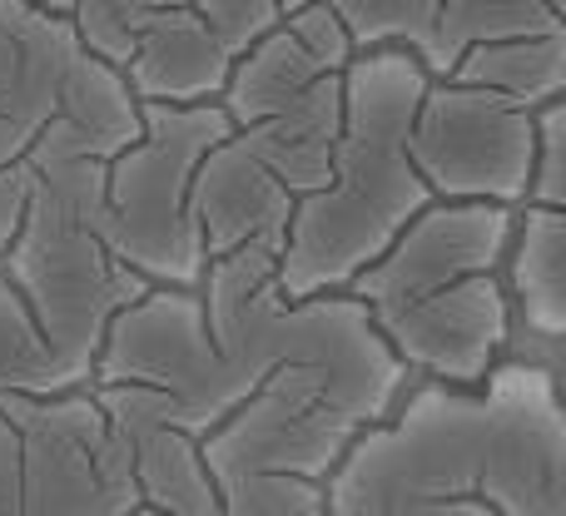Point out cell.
Here are the masks:
<instances>
[{
    "label": "cell",
    "instance_id": "6da1fadb",
    "mask_svg": "<svg viewBox=\"0 0 566 516\" xmlns=\"http://www.w3.org/2000/svg\"><path fill=\"white\" fill-rule=\"evenodd\" d=\"M428 70L408 50H368L343 70V129L328 185L293 199L279 254L283 298L343 293L422 209L428 185L408 159V129L428 89Z\"/></svg>",
    "mask_w": 566,
    "mask_h": 516
},
{
    "label": "cell",
    "instance_id": "7a4b0ae2",
    "mask_svg": "<svg viewBox=\"0 0 566 516\" xmlns=\"http://www.w3.org/2000/svg\"><path fill=\"white\" fill-rule=\"evenodd\" d=\"M205 323L219 358L239 378V388H289L318 402L348 428L388 422L408 398L412 378L373 333L368 308L348 293L283 298L279 254L239 249L229 259L205 263L199 283Z\"/></svg>",
    "mask_w": 566,
    "mask_h": 516
},
{
    "label": "cell",
    "instance_id": "3957f363",
    "mask_svg": "<svg viewBox=\"0 0 566 516\" xmlns=\"http://www.w3.org/2000/svg\"><path fill=\"white\" fill-rule=\"evenodd\" d=\"M0 278L20 293L70 382L90 388L109 318L149 288L109 249L105 165L75 159L30 169L25 214L0 254Z\"/></svg>",
    "mask_w": 566,
    "mask_h": 516
},
{
    "label": "cell",
    "instance_id": "277c9868",
    "mask_svg": "<svg viewBox=\"0 0 566 516\" xmlns=\"http://www.w3.org/2000/svg\"><path fill=\"white\" fill-rule=\"evenodd\" d=\"M139 139L125 75L80 45L75 25L30 0H0V169L109 165Z\"/></svg>",
    "mask_w": 566,
    "mask_h": 516
},
{
    "label": "cell",
    "instance_id": "5b68a950",
    "mask_svg": "<svg viewBox=\"0 0 566 516\" xmlns=\"http://www.w3.org/2000/svg\"><path fill=\"white\" fill-rule=\"evenodd\" d=\"M488 472V402L482 388L412 382L388 422L348 442L323 482L328 516H418L442 502H478Z\"/></svg>",
    "mask_w": 566,
    "mask_h": 516
},
{
    "label": "cell",
    "instance_id": "8992f818",
    "mask_svg": "<svg viewBox=\"0 0 566 516\" xmlns=\"http://www.w3.org/2000/svg\"><path fill=\"white\" fill-rule=\"evenodd\" d=\"M219 105H139V139L105 165L109 249L149 288L205 283V239L195 224L189 185L219 139H229Z\"/></svg>",
    "mask_w": 566,
    "mask_h": 516
},
{
    "label": "cell",
    "instance_id": "52a82bcc",
    "mask_svg": "<svg viewBox=\"0 0 566 516\" xmlns=\"http://www.w3.org/2000/svg\"><path fill=\"white\" fill-rule=\"evenodd\" d=\"M358 428L289 388H254L214 432L199 438V462L214 482L219 516H318L323 482Z\"/></svg>",
    "mask_w": 566,
    "mask_h": 516
},
{
    "label": "cell",
    "instance_id": "ba28073f",
    "mask_svg": "<svg viewBox=\"0 0 566 516\" xmlns=\"http://www.w3.org/2000/svg\"><path fill=\"white\" fill-rule=\"evenodd\" d=\"M90 388H145L175 412L189 438L214 432L249 398L219 358L195 288H145L109 318Z\"/></svg>",
    "mask_w": 566,
    "mask_h": 516
},
{
    "label": "cell",
    "instance_id": "9c48e42d",
    "mask_svg": "<svg viewBox=\"0 0 566 516\" xmlns=\"http://www.w3.org/2000/svg\"><path fill=\"white\" fill-rule=\"evenodd\" d=\"M532 145H537L532 109L458 80H428L408 129L412 169L442 204L522 209L532 185Z\"/></svg>",
    "mask_w": 566,
    "mask_h": 516
},
{
    "label": "cell",
    "instance_id": "30bf717a",
    "mask_svg": "<svg viewBox=\"0 0 566 516\" xmlns=\"http://www.w3.org/2000/svg\"><path fill=\"white\" fill-rule=\"evenodd\" d=\"M0 418L20 438L25 516H129L139 507L129 462L90 388L55 398H0Z\"/></svg>",
    "mask_w": 566,
    "mask_h": 516
},
{
    "label": "cell",
    "instance_id": "8fae6325",
    "mask_svg": "<svg viewBox=\"0 0 566 516\" xmlns=\"http://www.w3.org/2000/svg\"><path fill=\"white\" fill-rule=\"evenodd\" d=\"M488 472L478 502L497 516H566V412L562 378L502 358L482 378Z\"/></svg>",
    "mask_w": 566,
    "mask_h": 516
},
{
    "label": "cell",
    "instance_id": "7c38bea8",
    "mask_svg": "<svg viewBox=\"0 0 566 516\" xmlns=\"http://www.w3.org/2000/svg\"><path fill=\"white\" fill-rule=\"evenodd\" d=\"M368 323L412 382H442V388L472 392L502 362L512 308L497 268L458 278L452 288L412 298L402 308L368 313Z\"/></svg>",
    "mask_w": 566,
    "mask_h": 516
},
{
    "label": "cell",
    "instance_id": "4fadbf2b",
    "mask_svg": "<svg viewBox=\"0 0 566 516\" xmlns=\"http://www.w3.org/2000/svg\"><path fill=\"white\" fill-rule=\"evenodd\" d=\"M512 224H517V209L432 199L343 293L358 298L368 313H388L412 298H428L438 288H452L472 273H497Z\"/></svg>",
    "mask_w": 566,
    "mask_h": 516
},
{
    "label": "cell",
    "instance_id": "5bb4252c",
    "mask_svg": "<svg viewBox=\"0 0 566 516\" xmlns=\"http://www.w3.org/2000/svg\"><path fill=\"white\" fill-rule=\"evenodd\" d=\"M109 438L135 477L139 507L165 516H219L214 482L199 462V438L175 428V412L145 388H90Z\"/></svg>",
    "mask_w": 566,
    "mask_h": 516
},
{
    "label": "cell",
    "instance_id": "9a60e30c",
    "mask_svg": "<svg viewBox=\"0 0 566 516\" xmlns=\"http://www.w3.org/2000/svg\"><path fill=\"white\" fill-rule=\"evenodd\" d=\"M502 293L512 308L502 358L562 378L566 362V209L522 204L502 254Z\"/></svg>",
    "mask_w": 566,
    "mask_h": 516
},
{
    "label": "cell",
    "instance_id": "2e32d148",
    "mask_svg": "<svg viewBox=\"0 0 566 516\" xmlns=\"http://www.w3.org/2000/svg\"><path fill=\"white\" fill-rule=\"evenodd\" d=\"M195 224L205 239V259H229L239 249L283 254V234L293 219V194L239 145L234 135L219 139L195 169L189 185Z\"/></svg>",
    "mask_w": 566,
    "mask_h": 516
},
{
    "label": "cell",
    "instance_id": "e0dca14e",
    "mask_svg": "<svg viewBox=\"0 0 566 516\" xmlns=\"http://www.w3.org/2000/svg\"><path fill=\"white\" fill-rule=\"evenodd\" d=\"M234 55L199 20L195 6L165 10L139 30L129 60L119 65L139 105H219Z\"/></svg>",
    "mask_w": 566,
    "mask_h": 516
},
{
    "label": "cell",
    "instance_id": "ac0fdd59",
    "mask_svg": "<svg viewBox=\"0 0 566 516\" xmlns=\"http://www.w3.org/2000/svg\"><path fill=\"white\" fill-rule=\"evenodd\" d=\"M542 35H566V0H442L438 35H432L422 70L432 80H448V70L468 50Z\"/></svg>",
    "mask_w": 566,
    "mask_h": 516
},
{
    "label": "cell",
    "instance_id": "d6986e66",
    "mask_svg": "<svg viewBox=\"0 0 566 516\" xmlns=\"http://www.w3.org/2000/svg\"><path fill=\"white\" fill-rule=\"evenodd\" d=\"M448 80L472 85V89H488V95L537 115L542 105L566 99V35L478 45L448 70Z\"/></svg>",
    "mask_w": 566,
    "mask_h": 516
},
{
    "label": "cell",
    "instance_id": "ffe728a7",
    "mask_svg": "<svg viewBox=\"0 0 566 516\" xmlns=\"http://www.w3.org/2000/svg\"><path fill=\"white\" fill-rule=\"evenodd\" d=\"M70 372L50 352L20 293L0 278V398H55L70 392Z\"/></svg>",
    "mask_w": 566,
    "mask_h": 516
},
{
    "label": "cell",
    "instance_id": "44dd1931",
    "mask_svg": "<svg viewBox=\"0 0 566 516\" xmlns=\"http://www.w3.org/2000/svg\"><path fill=\"white\" fill-rule=\"evenodd\" d=\"M323 6L338 15L353 55H368V50H408L422 65L432 50V35H438L442 0H323Z\"/></svg>",
    "mask_w": 566,
    "mask_h": 516
},
{
    "label": "cell",
    "instance_id": "7402d4cb",
    "mask_svg": "<svg viewBox=\"0 0 566 516\" xmlns=\"http://www.w3.org/2000/svg\"><path fill=\"white\" fill-rule=\"evenodd\" d=\"M195 0H65V20L75 25L80 45L99 55L105 65H125L139 30L165 10H185Z\"/></svg>",
    "mask_w": 566,
    "mask_h": 516
},
{
    "label": "cell",
    "instance_id": "603a6c76",
    "mask_svg": "<svg viewBox=\"0 0 566 516\" xmlns=\"http://www.w3.org/2000/svg\"><path fill=\"white\" fill-rule=\"evenodd\" d=\"M303 6H318V0H195L199 20L214 30L219 45L234 60L244 55L249 45H259L269 30H279L283 20Z\"/></svg>",
    "mask_w": 566,
    "mask_h": 516
},
{
    "label": "cell",
    "instance_id": "cb8c5ba5",
    "mask_svg": "<svg viewBox=\"0 0 566 516\" xmlns=\"http://www.w3.org/2000/svg\"><path fill=\"white\" fill-rule=\"evenodd\" d=\"M527 204L566 209V99L537 109V145H532Z\"/></svg>",
    "mask_w": 566,
    "mask_h": 516
},
{
    "label": "cell",
    "instance_id": "d4e9b609",
    "mask_svg": "<svg viewBox=\"0 0 566 516\" xmlns=\"http://www.w3.org/2000/svg\"><path fill=\"white\" fill-rule=\"evenodd\" d=\"M25 194H30V169L25 165H10L0 169V254L10 249L20 229V214H25Z\"/></svg>",
    "mask_w": 566,
    "mask_h": 516
},
{
    "label": "cell",
    "instance_id": "484cf974",
    "mask_svg": "<svg viewBox=\"0 0 566 516\" xmlns=\"http://www.w3.org/2000/svg\"><path fill=\"white\" fill-rule=\"evenodd\" d=\"M418 516H497V512H488L482 502H442V507H428Z\"/></svg>",
    "mask_w": 566,
    "mask_h": 516
},
{
    "label": "cell",
    "instance_id": "4316f807",
    "mask_svg": "<svg viewBox=\"0 0 566 516\" xmlns=\"http://www.w3.org/2000/svg\"><path fill=\"white\" fill-rule=\"evenodd\" d=\"M30 6H40V10H55V15H65V0H30Z\"/></svg>",
    "mask_w": 566,
    "mask_h": 516
},
{
    "label": "cell",
    "instance_id": "83f0119b",
    "mask_svg": "<svg viewBox=\"0 0 566 516\" xmlns=\"http://www.w3.org/2000/svg\"><path fill=\"white\" fill-rule=\"evenodd\" d=\"M129 516H165V512H149V507H135V512H129Z\"/></svg>",
    "mask_w": 566,
    "mask_h": 516
}]
</instances>
